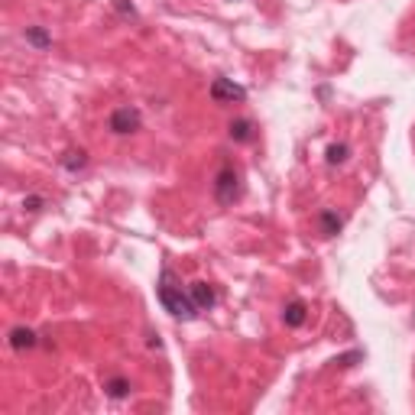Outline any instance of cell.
<instances>
[{
  "label": "cell",
  "instance_id": "obj_7",
  "mask_svg": "<svg viewBox=\"0 0 415 415\" xmlns=\"http://www.w3.org/2000/svg\"><path fill=\"white\" fill-rule=\"evenodd\" d=\"M341 224H344V217H341L338 211H331V208H324L322 215H318V227H322L324 237H334V234L341 231Z\"/></svg>",
  "mask_w": 415,
  "mask_h": 415
},
{
  "label": "cell",
  "instance_id": "obj_10",
  "mask_svg": "<svg viewBox=\"0 0 415 415\" xmlns=\"http://www.w3.org/2000/svg\"><path fill=\"white\" fill-rule=\"evenodd\" d=\"M104 390H108L110 399H123V396H130V380L123 377H110L108 383H104Z\"/></svg>",
  "mask_w": 415,
  "mask_h": 415
},
{
  "label": "cell",
  "instance_id": "obj_6",
  "mask_svg": "<svg viewBox=\"0 0 415 415\" xmlns=\"http://www.w3.org/2000/svg\"><path fill=\"white\" fill-rule=\"evenodd\" d=\"M305 318H308V308H305V302H302V299H295V302H289V305H285L283 322L289 324V328H302V324H305Z\"/></svg>",
  "mask_w": 415,
  "mask_h": 415
},
{
  "label": "cell",
  "instance_id": "obj_15",
  "mask_svg": "<svg viewBox=\"0 0 415 415\" xmlns=\"http://www.w3.org/2000/svg\"><path fill=\"white\" fill-rule=\"evenodd\" d=\"M26 205H30V211H39V205H42V198H36V195H33V198H26Z\"/></svg>",
  "mask_w": 415,
  "mask_h": 415
},
{
  "label": "cell",
  "instance_id": "obj_9",
  "mask_svg": "<svg viewBox=\"0 0 415 415\" xmlns=\"http://www.w3.org/2000/svg\"><path fill=\"white\" fill-rule=\"evenodd\" d=\"M62 166H65L69 172L85 169V166H88V153H85V149H69V153L62 156Z\"/></svg>",
  "mask_w": 415,
  "mask_h": 415
},
{
  "label": "cell",
  "instance_id": "obj_1",
  "mask_svg": "<svg viewBox=\"0 0 415 415\" xmlns=\"http://www.w3.org/2000/svg\"><path fill=\"white\" fill-rule=\"evenodd\" d=\"M156 295H159L162 308H166L172 318H178V322H195V318L201 315L198 305L192 302V292H182V285L176 283V273H172V269H162L159 273Z\"/></svg>",
  "mask_w": 415,
  "mask_h": 415
},
{
  "label": "cell",
  "instance_id": "obj_12",
  "mask_svg": "<svg viewBox=\"0 0 415 415\" xmlns=\"http://www.w3.org/2000/svg\"><path fill=\"white\" fill-rule=\"evenodd\" d=\"M324 156H328V166H341V162H347V156H351V147H347V143H331Z\"/></svg>",
  "mask_w": 415,
  "mask_h": 415
},
{
  "label": "cell",
  "instance_id": "obj_11",
  "mask_svg": "<svg viewBox=\"0 0 415 415\" xmlns=\"http://www.w3.org/2000/svg\"><path fill=\"white\" fill-rule=\"evenodd\" d=\"M26 42H33L36 49H49L52 46V36H49L42 26H30V30H26Z\"/></svg>",
  "mask_w": 415,
  "mask_h": 415
},
{
  "label": "cell",
  "instance_id": "obj_14",
  "mask_svg": "<svg viewBox=\"0 0 415 415\" xmlns=\"http://www.w3.org/2000/svg\"><path fill=\"white\" fill-rule=\"evenodd\" d=\"M114 7H117V10H120V13L133 16V7H127V4H123V0H114Z\"/></svg>",
  "mask_w": 415,
  "mask_h": 415
},
{
  "label": "cell",
  "instance_id": "obj_5",
  "mask_svg": "<svg viewBox=\"0 0 415 415\" xmlns=\"http://www.w3.org/2000/svg\"><path fill=\"white\" fill-rule=\"evenodd\" d=\"M188 292H192V302L198 305V312H211V308L217 305V292L208 283H192Z\"/></svg>",
  "mask_w": 415,
  "mask_h": 415
},
{
  "label": "cell",
  "instance_id": "obj_4",
  "mask_svg": "<svg viewBox=\"0 0 415 415\" xmlns=\"http://www.w3.org/2000/svg\"><path fill=\"white\" fill-rule=\"evenodd\" d=\"M211 98L217 104H234V101H246V91L240 85H234L231 78H215L211 81Z\"/></svg>",
  "mask_w": 415,
  "mask_h": 415
},
{
  "label": "cell",
  "instance_id": "obj_13",
  "mask_svg": "<svg viewBox=\"0 0 415 415\" xmlns=\"http://www.w3.org/2000/svg\"><path fill=\"white\" fill-rule=\"evenodd\" d=\"M250 137H254V133H250V120H234L231 123V140H237V143H246Z\"/></svg>",
  "mask_w": 415,
  "mask_h": 415
},
{
  "label": "cell",
  "instance_id": "obj_8",
  "mask_svg": "<svg viewBox=\"0 0 415 415\" xmlns=\"http://www.w3.org/2000/svg\"><path fill=\"white\" fill-rule=\"evenodd\" d=\"M10 347H13V351H30V347H36V331L13 328L10 331Z\"/></svg>",
  "mask_w": 415,
  "mask_h": 415
},
{
  "label": "cell",
  "instance_id": "obj_3",
  "mask_svg": "<svg viewBox=\"0 0 415 415\" xmlns=\"http://www.w3.org/2000/svg\"><path fill=\"white\" fill-rule=\"evenodd\" d=\"M140 123H143V117H140L137 108H117L114 114H110V133H117V137H127V133H137Z\"/></svg>",
  "mask_w": 415,
  "mask_h": 415
},
{
  "label": "cell",
  "instance_id": "obj_2",
  "mask_svg": "<svg viewBox=\"0 0 415 415\" xmlns=\"http://www.w3.org/2000/svg\"><path fill=\"white\" fill-rule=\"evenodd\" d=\"M215 198L221 205H234L240 198V176L234 166H221L215 176Z\"/></svg>",
  "mask_w": 415,
  "mask_h": 415
}]
</instances>
